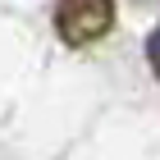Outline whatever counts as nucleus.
Returning <instances> with one entry per match:
<instances>
[{
	"mask_svg": "<svg viewBox=\"0 0 160 160\" xmlns=\"http://www.w3.org/2000/svg\"><path fill=\"white\" fill-rule=\"evenodd\" d=\"M114 28V0H55V32L64 46H92Z\"/></svg>",
	"mask_w": 160,
	"mask_h": 160,
	"instance_id": "nucleus-1",
	"label": "nucleus"
},
{
	"mask_svg": "<svg viewBox=\"0 0 160 160\" xmlns=\"http://www.w3.org/2000/svg\"><path fill=\"white\" fill-rule=\"evenodd\" d=\"M147 64H151V73L160 78V23L151 28V37H147Z\"/></svg>",
	"mask_w": 160,
	"mask_h": 160,
	"instance_id": "nucleus-2",
	"label": "nucleus"
}]
</instances>
